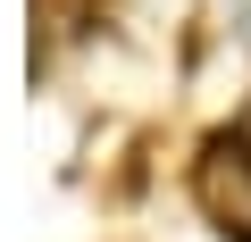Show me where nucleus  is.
Returning <instances> with one entry per match:
<instances>
[{
    "label": "nucleus",
    "instance_id": "1",
    "mask_svg": "<svg viewBox=\"0 0 251 242\" xmlns=\"http://www.w3.org/2000/svg\"><path fill=\"white\" fill-rule=\"evenodd\" d=\"M201 209L226 242H251V142H209L201 159Z\"/></svg>",
    "mask_w": 251,
    "mask_h": 242
}]
</instances>
